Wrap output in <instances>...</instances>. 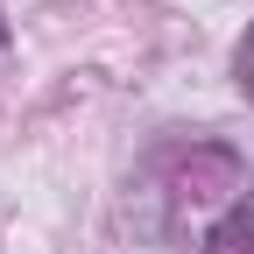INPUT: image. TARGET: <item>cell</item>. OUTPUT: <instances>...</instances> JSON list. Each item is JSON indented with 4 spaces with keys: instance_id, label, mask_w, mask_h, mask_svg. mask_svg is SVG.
I'll return each mask as SVG.
<instances>
[{
    "instance_id": "cell-1",
    "label": "cell",
    "mask_w": 254,
    "mask_h": 254,
    "mask_svg": "<svg viewBox=\"0 0 254 254\" xmlns=\"http://www.w3.org/2000/svg\"><path fill=\"white\" fill-rule=\"evenodd\" d=\"M205 254H254V190H240V198L205 226Z\"/></svg>"
},
{
    "instance_id": "cell-2",
    "label": "cell",
    "mask_w": 254,
    "mask_h": 254,
    "mask_svg": "<svg viewBox=\"0 0 254 254\" xmlns=\"http://www.w3.org/2000/svg\"><path fill=\"white\" fill-rule=\"evenodd\" d=\"M233 71H240V85L254 92V21H247V43H240V57H233Z\"/></svg>"
},
{
    "instance_id": "cell-3",
    "label": "cell",
    "mask_w": 254,
    "mask_h": 254,
    "mask_svg": "<svg viewBox=\"0 0 254 254\" xmlns=\"http://www.w3.org/2000/svg\"><path fill=\"white\" fill-rule=\"evenodd\" d=\"M0 50H7V21H0Z\"/></svg>"
}]
</instances>
